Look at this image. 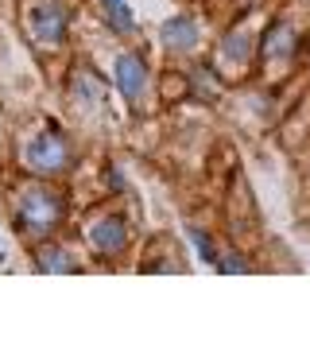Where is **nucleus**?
I'll return each mask as SVG.
<instances>
[{"instance_id":"nucleus-9","label":"nucleus","mask_w":310,"mask_h":357,"mask_svg":"<svg viewBox=\"0 0 310 357\" xmlns=\"http://www.w3.org/2000/svg\"><path fill=\"white\" fill-rule=\"evenodd\" d=\"M252 43H256V36L248 31V27H240V31H229L222 43V59L225 63H248V54H252Z\"/></svg>"},{"instance_id":"nucleus-1","label":"nucleus","mask_w":310,"mask_h":357,"mask_svg":"<svg viewBox=\"0 0 310 357\" xmlns=\"http://www.w3.org/2000/svg\"><path fill=\"white\" fill-rule=\"evenodd\" d=\"M66 218V198L54 187L31 183L16 195V210H12V225L20 237H51Z\"/></svg>"},{"instance_id":"nucleus-7","label":"nucleus","mask_w":310,"mask_h":357,"mask_svg":"<svg viewBox=\"0 0 310 357\" xmlns=\"http://www.w3.org/2000/svg\"><path fill=\"white\" fill-rule=\"evenodd\" d=\"M70 98H74V105L78 109H98L101 101H105V82L98 78V70H74V78H70Z\"/></svg>"},{"instance_id":"nucleus-12","label":"nucleus","mask_w":310,"mask_h":357,"mask_svg":"<svg viewBox=\"0 0 310 357\" xmlns=\"http://www.w3.org/2000/svg\"><path fill=\"white\" fill-rule=\"evenodd\" d=\"M190 86H194V98H202V101L222 93V82H217V74H213L210 66H194V70H190Z\"/></svg>"},{"instance_id":"nucleus-15","label":"nucleus","mask_w":310,"mask_h":357,"mask_svg":"<svg viewBox=\"0 0 310 357\" xmlns=\"http://www.w3.org/2000/svg\"><path fill=\"white\" fill-rule=\"evenodd\" d=\"M113 4H128V0H101V8H113Z\"/></svg>"},{"instance_id":"nucleus-3","label":"nucleus","mask_w":310,"mask_h":357,"mask_svg":"<svg viewBox=\"0 0 310 357\" xmlns=\"http://www.w3.org/2000/svg\"><path fill=\"white\" fill-rule=\"evenodd\" d=\"M66 27H70V8L62 0H43L27 8V31L43 47H59L66 39Z\"/></svg>"},{"instance_id":"nucleus-8","label":"nucleus","mask_w":310,"mask_h":357,"mask_svg":"<svg viewBox=\"0 0 310 357\" xmlns=\"http://www.w3.org/2000/svg\"><path fill=\"white\" fill-rule=\"evenodd\" d=\"M36 264L39 272H51V276H59V272H74V252L66 249V245H54V241H43L36 245Z\"/></svg>"},{"instance_id":"nucleus-13","label":"nucleus","mask_w":310,"mask_h":357,"mask_svg":"<svg viewBox=\"0 0 310 357\" xmlns=\"http://www.w3.org/2000/svg\"><path fill=\"white\" fill-rule=\"evenodd\" d=\"M186 237H190V245H194L198 249V260H202V264H217V257H222V252H217V245H213V237L206 229H186Z\"/></svg>"},{"instance_id":"nucleus-11","label":"nucleus","mask_w":310,"mask_h":357,"mask_svg":"<svg viewBox=\"0 0 310 357\" xmlns=\"http://www.w3.org/2000/svg\"><path fill=\"white\" fill-rule=\"evenodd\" d=\"M105 24L109 31H116V36H136V12L132 4H113V8H105Z\"/></svg>"},{"instance_id":"nucleus-4","label":"nucleus","mask_w":310,"mask_h":357,"mask_svg":"<svg viewBox=\"0 0 310 357\" xmlns=\"http://www.w3.org/2000/svg\"><path fill=\"white\" fill-rule=\"evenodd\" d=\"M113 82L124 101H140L144 89H148V59L140 51H124L113 66Z\"/></svg>"},{"instance_id":"nucleus-2","label":"nucleus","mask_w":310,"mask_h":357,"mask_svg":"<svg viewBox=\"0 0 310 357\" xmlns=\"http://www.w3.org/2000/svg\"><path fill=\"white\" fill-rule=\"evenodd\" d=\"M24 163L36 171V175H62V171H70V163H74V148L59 128H47V132L27 140Z\"/></svg>"},{"instance_id":"nucleus-5","label":"nucleus","mask_w":310,"mask_h":357,"mask_svg":"<svg viewBox=\"0 0 310 357\" xmlns=\"http://www.w3.org/2000/svg\"><path fill=\"white\" fill-rule=\"evenodd\" d=\"M128 237H132V229H128V222H124L121 214L93 218V222L86 225V241L93 245L98 252H105V257H113V252H121L124 245H128Z\"/></svg>"},{"instance_id":"nucleus-16","label":"nucleus","mask_w":310,"mask_h":357,"mask_svg":"<svg viewBox=\"0 0 310 357\" xmlns=\"http://www.w3.org/2000/svg\"><path fill=\"white\" fill-rule=\"evenodd\" d=\"M0 260H4V249H0Z\"/></svg>"},{"instance_id":"nucleus-10","label":"nucleus","mask_w":310,"mask_h":357,"mask_svg":"<svg viewBox=\"0 0 310 357\" xmlns=\"http://www.w3.org/2000/svg\"><path fill=\"white\" fill-rule=\"evenodd\" d=\"M291 43H295V31H291V24L287 20H279V24L268 31V39H264V59H275V54H291Z\"/></svg>"},{"instance_id":"nucleus-6","label":"nucleus","mask_w":310,"mask_h":357,"mask_svg":"<svg viewBox=\"0 0 310 357\" xmlns=\"http://www.w3.org/2000/svg\"><path fill=\"white\" fill-rule=\"evenodd\" d=\"M160 43L167 47V51H194L198 43H202V24H198L194 16H186V12H178V16L163 20L160 24Z\"/></svg>"},{"instance_id":"nucleus-14","label":"nucleus","mask_w":310,"mask_h":357,"mask_svg":"<svg viewBox=\"0 0 310 357\" xmlns=\"http://www.w3.org/2000/svg\"><path fill=\"white\" fill-rule=\"evenodd\" d=\"M217 272H229V276H240V272H248V260L240 257V252H229V257H217Z\"/></svg>"}]
</instances>
